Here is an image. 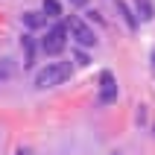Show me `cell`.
<instances>
[{
  "label": "cell",
  "instance_id": "obj_1",
  "mask_svg": "<svg viewBox=\"0 0 155 155\" xmlns=\"http://www.w3.org/2000/svg\"><path fill=\"white\" fill-rule=\"evenodd\" d=\"M70 76V64L68 61H53L47 68H41L35 73V88H53V85H61V82H68Z\"/></svg>",
  "mask_w": 155,
  "mask_h": 155
},
{
  "label": "cell",
  "instance_id": "obj_2",
  "mask_svg": "<svg viewBox=\"0 0 155 155\" xmlns=\"http://www.w3.org/2000/svg\"><path fill=\"white\" fill-rule=\"evenodd\" d=\"M64 44H68V26L64 24H56L53 29H47V35L41 38V47L47 56H59L64 50Z\"/></svg>",
  "mask_w": 155,
  "mask_h": 155
},
{
  "label": "cell",
  "instance_id": "obj_3",
  "mask_svg": "<svg viewBox=\"0 0 155 155\" xmlns=\"http://www.w3.org/2000/svg\"><path fill=\"white\" fill-rule=\"evenodd\" d=\"M68 32L76 38V44L79 47H94L97 44V35H94V29L82 21V18H70L68 21Z\"/></svg>",
  "mask_w": 155,
  "mask_h": 155
},
{
  "label": "cell",
  "instance_id": "obj_4",
  "mask_svg": "<svg viewBox=\"0 0 155 155\" xmlns=\"http://www.w3.org/2000/svg\"><path fill=\"white\" fill-rule=\"evenodd\" d=\"M117 100V82H114V73L111 70H103L100 73V103L103 105H111Z\"/></svg>",
  "mask_w": 155,
  "mask_h": 155
},
{
  "label": "cell",
  "instance_id": "obj_5",
  "mask_svg": "<svg viewBox=\"0 0 155 155\" xmlns=\"http://www.w3.org/2000/svg\"><path fill=\"white\" fill-rule=\"evenodd\" d=\"M44 24H47V15H44V12H26L24 15V26L26 29H41Z\"/></svg>",
  "mask_w": 155,
  "mask_h": 155
},
{
  "label": "cell",
  "instance_id": "obj_6",
  "mask_svg": "<svg viewBox=\"0 0 155 155\" xmlns=\"http://www.w3.org/2000/svg\"><path fill=\"white\" fill-rule=\"evenodd\" d=\"M21 44H24V68H32V61H35V41L29 38V35H24Z\"/></svg>",
  "mask_w": 155,
  "mask_h": 155
},
{
  "label": "cell",
  "instance_id": "obj_7",
  "mask_svg": "<svg viewBox=\"0 0 155 155\" xmlns=\"http://www.w3.org/2000/svg\"><path fill=\"white\" fill-rule=\"evenodd\" d=\"M135 6H138V18L140 21H152L155 18V9H152L149 0H135Z\"/></svg>",
  "mask_w": 155,
  "mask_h": 155
},
{
  "label": "cell",
  "instance_id": "obj_8",
  "mask_svg": "<svg viewBox=\"0 0 155 155\" xmlns=\"http://www.w3.org/2000/svg\"><path fill=\"white\" fill-rule=\"evenodd\" d=\"M12 76H15V61L3 56V59H0V82H6V79H12Z\"/></svg>",
  "mask_w": 155,
  "mask_h": 155
},
{
  "label": "cell",
  "instance_id": "obj_9",
  "mask_svg": "<svg viewBox=\"0 0 155 155\" xmlns=\"http://www.w3.org/2000/svg\"><path fill=\"white\" fill-rule=\"evenodd\" d=\"M44 15L47 18H61V3L59 0H44Z\"/></svg>",
  "mask_w": 155,
  "mask_h": 155
},
{
  "label": "cell",
  "instance_id": "obj_10",
  "mask_svg": "<svg viewBox=\"0 0 155 155\" xmlns=\"http://www.w3.org/2000/svg\"><path fill=\"white\" fill-rule=\"evenodd\" d=\"M73 61H76V64H82V68H88V64H91V59H88V53H82V50H76Z\"/></svg>",
  "mask_w": 155,
  "mask_h": 155
},
{
  "label": "cell",
  "instance_id": "obj_11",
  "mask_svg": "<svg viewBox=\"0 0 155 155\" xmlns=\"http://www.w3.org/2000/svg\"><path fill=\"white\" fill-rule=\"evenodd\" d=\"M117 9H120L123 15H126V21H129V26H132V29H135V26H138V21H135V18L129 15V9H126V3H117Z\"/></svg>",
  "mask_w": 155,
  "mask_h": 155
},
{
  "label": "cell",
  "instance_id": "obj_12",
  "mask_svg": "<svg viewBox=\"0 0 155 155\" xmlns=\"http://www.w3.org/2000/svg\"><path fill=\"white\" fill-rule=\"evenodd\" d=\"M73 3H76V6H82V3H85V0H73Z\"/></svg>",
  "mask_w": 155,
  "mask_h": 155
},
{
  "label": "cell",
  "instance_id": "obj_13",
  "mask_svg": "<svg viewBox=\"0 0 155 155\" xmlns=\"http://www.w3.org/2000/svg\"><path fill=\"white\" fill-rule=\"evenodd\" d=\"M152 68H155V50H152Z\"/></svg>",
  "mask_w": 155,
  "mask_h": 155
},
{
  "label": "cell",
  "instance_id": "obj_14",
  "mask_svg": "<svg viewBox=\"0 0 155 155\" xmlns=\"http://www.w3.org/2000/svg\"><path fill=\"white\" fill-rule=\"evenodd\" d=\"M111 155H120V152H111Z\"/></svg>",
  "mask_w": 155,
  "mask_h": 155
}]
</instances>
